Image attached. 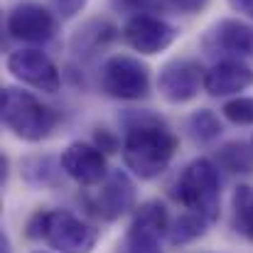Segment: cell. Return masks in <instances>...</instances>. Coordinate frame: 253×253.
Returning <instances> with one entry per match:
<instances>
[{
    "mask_svg": "<svg viewBox=\"0 0 253 253\" xmlns=\"http://www.w3.org/2000/svg\"><path fill=\"white\" fill-rule=\"evenodd\" d=\"M177 199L187 207V211L204 216L209 224L216 221L221 204V182L216 165L207 158L192 160L177 179Z\"/></svg>",
    "mask_w": 253,
    "mask_h": 253,
    "instance_id": "4",
    "label": "cell"
},
{
    "mask_svg": "<svg viewBox=\"0 0 253 253\" xmlns=\"http://www.w3.org/2000/svg\"><path fill=\"white\" fill-rule=\"evenodd\" d=\"M96 145H98L101 150H106V153H116V150H118V140H116L108 130H98V133H96Z\"/></svg>",
    "mask_w": 253,
    "mask_h": 253,
    "instance_id": "22",
    "label": "cell"
},
{
    "mask_svg": "<svg viewBox=\"0 0 253 253\" xmlns=\"http://www.w3.org/2000/svg\"><path fill=\"white\" fill-rule=\"evenodd\" d=\"M209 0H169V5L174 7V10H179V12H187V15H194V12H199L204 5H207Z\"/></svg>",
    "mask_w": 253,
    "mask_h": 253,
    "instance_id": "21",
    "label": "cell"
},
{
    "mask_svg": "<svg viewBox=\"0 0 253 253\" xmlns=\"http://www.w3.org/2000/svg\"><path fill=\"white\" fill-rule=\"evenodd\" d=\"M59 168L64 169L74 182L93 187L101 184L108 177V165H106V155L98 145H88V143H72L62 158H59Z\"/></svg>",
    "mask_w": 253,
    "mask_h": 253,
    "instance_id": "11",
    "label": "cell"
},
{
    "mask_svg": "<svg viewBox=\"0 0 253 253\" xmlns=\"http://www.w3.org/2000/svg\"><path fill=\"white\" fill-rule=\"evenodd\" d=\"M231 207H234L236 231L241 236H246L249 241H253V187L251 184H239L234 189Z\"/></svg>",
    "mask_w": 253,
    "mask_h": 253,
    "instance_id": "15",
    "label": "cell"
},
{
    "mask_svg": "<svg viewBox=\"0 0 253 253\" xmlns=\"http://www.w3.org/2000/svg\"><path fill=\"white\" fill-rule=\"evenodd\" d=\"M0 118L15 138L27 143L49 138L59 123V116L52 106L42 103L35 93L15 86H5L0 93Z\"/></svg>",
    "mask_w": 253,
    "mask_h": 253,
    "instance_id": "2",
    "label": "cell"
},
{
    "mask_svg": "<svg viewBox=\"0 0 253 253\" xmlns=\"http://www.w3.org/2000/svg\"><path fill=\"white\" fill-rule=\"evenodd\" d=\"M123 40L140 54H160L177 40V30L150 12H138L123 25Z\"/></svg>",
    "mask_w": 253,
    "mask_h": 253,
    "instance_id": "8",
    "label": "cell"
},
{
    "mask_svg": "<svg viewBox=\"0 0 253 253\" xmlns=\"http://www.w3.org/2000/svg\"><path fill=\"white\" fill-rule=\"evenodd\" d=\"M0 253H12L10 251V241H7L5 234H0Z\"/></svg>",
    "mask_w": 253,
    "mask_h": 253,
    "instance_id": "24",
    "label": "cell"
},
{
    "mask_svg": "<svg viewBox=\"0 0 253 253\" xmlns=\"http://www.w3.org/2000/svg\"><path fill=\"white\" fill-rule=\"evenodd\" d=\"M10 37L30 44H44L57 32V17L40 2H17L5 22Z\"/></svg>",
    "mask_w": 253,
    "mask_h": 253,
    "instance_id": "9",
    "label": "cell"
},
{
    "mask_svg": "<svg viewBox=\"0 0 253 253\" xmlns=\"http://www.w3.org/2000/svg\"><path fill=\"white\" fill-rule=\"evenodd\" d=\"M204 49L209 54H226V57L253 54V27L239 20H221L207 32Z\"/></svg>",
    "mask_w": 253,
    "mask_h": 253,
    "instance_id": "13",
    "label": "cell"
},
{
    "mask_svg": "<svg viewBox=\"0 0 253 253\" xmlns=\"http://www.w3.org/2000/svg\"><path fill=\"white\" fill-rule=\"evenodd\" d=\"M207 226H209V221H207L204 216H199V214H194V211H187V214H182L174 224H169L168 239L172 246H182V244H189V241L204 236V234H207Z\"/></svg>",
    "mask_w": 253,
    "mask_h": 253,
    "instance_id": "17",
    "label": "cell"
},
{
    "mask_svg": "<svg viewBox=\"0 0 253 253\" xmlns=\"http://www.w3.org/2000/svg\"><path fill=\"white\" fill-rule=\"evenodd\" d=\"M231 10H236L239 15H246L253 20V0H229Z\"/></svg>",
    "mask_w": 253,
    "mask_h": 253,
    "instance_id": "23",
    "label": "cell"
},
{
    "mask_svg": "<svg viewBox=\"0 0 253 253\" xmlns=\"http://www.w3.org/2000/svg\"><path fill=\"white\" fill-rule=\"evenodd\" d=\"M130 2H143V0H130Z\"/></svg>",
    "mask_w": 253,
    "mask_h": 253,
    "instance_id": "25",
    "label": "cell"
},
{
    "mask_svg": "<svg viewBox=\"0 0 253 253\" xmlns=\"http://www.w3.org/2000/svg\"><path fill=\"white\" fill-rule=\"evenodd\" d=\"M135 204V187L130 182V177L121 169L111 172L103 182L101 189L93 199V209L103 221H116L121 216H126Z\"/></svg>",
    "mask_w": 253,
    "mask_h": 253,
    "instance_id": "12",
    "label": "cell"
},
{
    "mask_svg": "<svg viewBox=\"0 0 253 253\" xmlns=\"http://www.w3.org/2000/svg\"><path fill=\"white\" fill-rule=\"evenodd\" d=\"M249 86H253V69L239 59H221L204 77V91L209 96H239Z\"/></svg>",
    "mask_w": 253,
    "mask_h": 253,
    "instance_id": "14",
    "label": "cell"
},
{
    "mask_svg": "<svg viewBox=\"0 0 253 253\" xmlns=\"http://www.w3.org/2000/svg\"><path fill=\"white\" fill-rule=\"evenodd\" d=\"M86 2H88V0H49L52 12H54L57 17H62V20L77 17V15L86 7Z\"/></svg>",
    "mask_w": 253,
    "mask_h": 253,
    "instance_id": "20",
    "label": "cell"
},
{
    "mask_svg": "<svg viewBox=\"0 0 253 253\" xmlns=\"http://www.w3.org/2000/svg\"><path fill=\"white\" fill-rule=\"evenodd\" d=\"M177 153V135L160 121H140L123 140L126 168L140 179H155L169 168Z\"/></svg>",
    "mask_w": 253,
    "mask_h": 253,
    "instance_id": "1",
    "label": "cell"
},
{
    "mask_svg": "<svg viewBox=\"0 0 253 253\" xmlns=\"http://www.w3.org/2000/svg\"><path fill=\"white\" fill-rule=\"evenodd\" d=\"M216 160L219 165L229 172H239V174H246V172H253V145L249 143H226L219 148L216 153Z\"/></svg>",
    "mask_w": 253,
    "mask_h": 253,
    "instance_id": "16",
    "label": "cell"
},
{
    "mask_svg": "<svg viewBox=\"0 0 253 253\" xmlns=\"http://www.w3.org/2000/svg\"><path fill=\"white\" fill-rule=\"evenodd\" d=\"M169 231L168 211L160 202H145L135 211L123 241V253H163L160 241Z\"/></svg>",
    "mask_w": 253,
    "mask_h": 253,
    "instance_id": "6",
    "label": "cell"
},
{
    "mask_svg": "<svg viewBox=\"0 0 253 253\" xmlns=\"http://www.w3.org/2000/svg\"><path fill=\"white\" fill-rule=\"evenodd\" d=\"M5 67L15 79H20L22 84L32 86L37 91L57 93L59 86H62V77H59L54 62L42 49H35V47L15 49V52L7 54Z\"/></svg>",
    "mask_w": 253,
    "mask_h": 253,
    "instance_id": "7",
    "label": "cell"
},
{
    "mask_svg": "<svg viewBox=\"0 0 253 253\" xmlns=\"http://www.w3.org/2000/svg\"><path fill=\"white\" fill-rule=\"evenodd\" d=\"M30 236L42 239L59 253H91L98 241V231L67 209L40 211L30 221Z\"/></svg>",
    "mask_w": 253,
    "mask_h": 253,
    "instance_id": "3",
    "label": "cell"
},
{
    "mask_svg": "<svg viewBox=\"0 0 253 253\" xmlns=\"http://www.w3.org/2000/svg\"><path fill=\"white\" fill-rule=\"evenodd\" d=\"M98 79L103 93L121 101H138L145 98L150 91V69L140 59L128 54H116L106 59Z\"/></svg>",
    "mask_w": 253,
    "mask_h": 253,
    "instance_id": "5",
    "label": "cell"
},
{
    "mask_svg": "<svg viewBox=\"0 0 253 253\" xmlns=\"http://www.w3.org/2000/svg\"><path fill=\"white\" fill-rule=\"evenodd\" d=\"M189 130H192V138L199 140V143H211L219 138L221 133V123L219 118L209 111V108H202V111H194L189 116Z\"/></svg>",
    "mask_w": 253,
    "mask_h": 253,
    "instance_id": "18",
    "label": "cell"
},
{
    "mask_svg": "<svg viewBox=\"0 0 253 253\" xmlns=\"http://www.w3.org/2000/svg\"><path fill=\"white\" fill-rule=\"evenodd\" d=\"M35 253H44V251H35Z\"/></svg>",
    "mask_w": 253,
    "mask_h": 253,
    "instance_id": "26",
    "label": "cell"
},
{
    "mask_svg": "<svg viewBox=\"0 0 253 253\" xmlns=\"http://www.w3.org/2000/svg\"><path fill=\"white\" fill-rule=\"evenodd\" d=\"M224 118L234 126H253V98L251 96H236L221 108Z\"/></svg>",
    "mask_w": 253,
    "mask_h": 253,
    "instance_id": "19",
    "label": "cell"
},
{
    "mask_svg": "<svg viewBox=\"0 0 253 253\" xmlns=\"http://www.w3.org/2000/svg\"><path fill=\"white\" fill-rule=\"evenodd\" d=\"M204 77H207V72L202 69L199 62L174 59L160 69L158 88L169 103H187L199 93V88H204Z\"/></svg>",
    "mask_w": 253,
    "mask_h": 253,
    "instance_id": "10",
    "label": "cell"
}]
</instances>
